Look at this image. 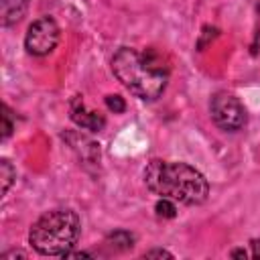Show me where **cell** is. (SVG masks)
Listing matches in <instances>:
<instances>
[{
  "label": "cell",
  "instance_id": "277c9868",
  "mask_svg": "<svg viewBox=\"0 0 260 260\" xmlns=\"http://www.w3.org/2000/svg\"><path fill=\"white\" fill-rule=\"evenodd\" d=\"M209 112H211V120L215 122V126L225 132H236L246 124V110L242 102L228 91H217L211 98Z\"/></svg>",
  "mask_w": 260,
  "mask_h": 260
},
{
  "label": "cell",
  "instance_id": "3957f363",
  "mask_svg": "<svg viewBox=\"0 0 260 260\" xmlns=\"http://www.w3.org/2000/svg\"><path fill=\"white\" fill-rule=\"evenodd\" d=\"M81 234V219L73 209H51L28 230V244L43 256H63L73 250Z\"/></svg>",
  "mask_w": 260,
  "mask_h": 260
},
{
  "label": "cell",
  "instance_id": "4fadbf2b",
  "mask_svg": "<svg viewBox=\"0 0 260 260\" xmlns=\"http://www.w3.org/2000/svg\"><path fill=\"white\" fill-rule=\"evenodd\" d=\"M144 258H173V254L167 250H148L144 252Z\"/></svg>",
  "mask_w": 260,
  "mask_h": 260
},
{
  "label": "cell",
  "instance_id": "30bf717a",
  "mask_svg": "<svg viewBox=\"0 0 260 260\" xmlns=\"http://www.w3.org/2000/svg\"><path fill=\"white\" fill-rule=\"evenodd\" d=\"M156 209V215L160 217H175L177 215V207H175V201L173 199H167V197H160L154 205Z\"/></svg>",
  "mask_w": 260,
  "mask_h": 260
},
{
  "label": "cell",
  "instance_id": "52a82bcc",
  "mask_svg": "<svg viewBox=\"0 0 260 260\" xmlns=\"http://www.w3.org/2000/svg\"><path fill=\"white\" fill-rule=\"evenodd\" d=\"M28 0H0V20L4 26L18 22L26 12Z\"/></svg>",
  "mask_w": 260,
  "mask_h": 260
},
{
  "label": "cell",
  "instance_id": "8fae6325",
  "mask_svg": "<svg viewBox=\"0 0 260 260\" xmlns=\"http://www.w3.org/2000/svg\"><path fill=\"white\" fill-rule=\"evenodd\" d=\"M106 106L114 112V114H122L126 110V102L120 95H106Z\"/></svg>",
  "mask_w": 260,
  "mask_h": 260
},
{
  "label": "cell",
  "instance_id": "9c48e42d",
  "mask_svg": "<svg viewBox=\"0 0 260 260\" xmlns=\"http://www.w3.org/2000/svg\"><path fill=\"white\" fill-rule=\"evenodd\" d=\"M0 179H2V193H6L16 179V171L12 169V165L6 158L0 162Z\"/></svg>",
  "mask_w": 260,
  "mask_h": 260
},
{
  "label": "cell",
  "instance_id": "ba28073f",
  "mask_svg": "<svg viewBox=\"0 0 260 260\" xmlns=\"http://www.w3.org/2000/svg\"><path fill=\"white\" fill-rule=\"evenodd\" d=\"M106 244L110 248H114V250H128L134 244V236L130 232H126V230H116L106 238Z\"/></svg>",
  "mask_w": 260,
  "mask_h": 260
},
{
  "label": "cell",
  "instance_id": "9a60e30c",
  "mask_svg": "<svg viewBox=\"0 0 260 260\" xmlns=\"http://www.w3.org/2000/svg\"><path fill=\"white\" fill-rule=\"evenodd\" d=\"M10 256H22V258H26V254H24V252H20V250H12V252L2 254V258H4V260H6V258H10Z\"/></svg>",
  "mask_w": 260,
  "mask_h": 260
},
{
  "label": "cell",
  "instance_id": "2e32d148",
  "mask_svg": "<svg viewBox=\"0 0 260 260\" xmlns=\"http://www.w3.org/2000/svg\"><path fill=\"white\" fill-rule=\"evenodd\" d=\"M232 258H246V250H234Z\"/></svg>",
  "mask_w": 260,
  "mask_h": 260
},
{
  "label": "cell",
  "instance_id": "7a4b0ae2",
  "mask_svg": "<svg viewBox=\"0 0 260 260\" xmlns=\"http://www.w3.org/2000/svg\"><path fill=\"white\" fill-rule=\"evenodd\" d=\"M144 185L150 193L183 205H201L209 195V183L203 173L175 160H150L144 169Z\"/></svg>",
  "mask_w": 260,
  "mask_h": 260
},
{
  "label": "cell",
  "instance_id": "7c38bea8",
  "mask_svg": "<svg viewBox=\"0 0 260 260\" xmlns=\"http://www.w3.org/2000/svg\"><path fill=\"white\" fill-rule=\"evenodd\" d=\"M12 132V122H10V110L4 106V114H2V138H8Z\"/></svg>",
  "mask_w": 260,
  "mask_h": 260
},
{
  "label": "cell",
  "instance_id": "5b68a950",
  "mask_svg": "<svg viewBox=\"0 0 260 260\" xmlns=\"http://www.w3.org/2000/svg\"><path fill=\"white\" fill-rule=\"evenodd\" d=\"M57 41H59L57 22L51 16H43V18H37L28 26L26 37H24V47L30 55L45 57L57 47Z\"/></svg>",
  "mask_w": 260,
  "mask_h": 260
},
{
  "label": "cell",
  "instance_id": "6da1fadb",
  "mask_svg": "<svg viewBox=\"0 0 260 260\" xmlns=\"http://www.w3.org/2000/svg\"><path fill=\"white\" fill-rule=\"evenodd\" d=\"M112 71L116 79L136 98L152 102L162 95L169 81V63L154 49L122 47L112 57Z\"/></svg>",
  "mask_w": 260,
  "mask_h": 260
},
{
  "label": "cell",
  "instance_id": "5bb4252c",
  "mask_svg": "<svg viewBox=\"0 0 260 260\" xmlns=\"http://www.w3.org/2000/svg\"><path fill=\"white\" fill-rule=\"evenodd\" d=\"M250 246H252V254H254V258H260V240H252Z\"/></svg>",
  "mask_w": 260,
  "mask_h": 260
},
{
  "label": "cell",
  "instance_id": "8992f818",
  "mask_svg": "<svg viewBox=\"0 0 260 260\" xmlns=\"http://www.w3.org/2000/svg\"><path fill=\"white\" fill-rule=\"evenodd\" d=\"M69 114H71V120H73L77 126H81V128H85V130H89V132H100V130L106 126V118H104L100 112L87 110L85 104H83V100H81L79 95H75V98L71 100Z\"/></svg>",
  "mask_w": 260,
  "mask_h": 260
}]
</instances>
